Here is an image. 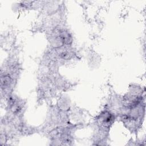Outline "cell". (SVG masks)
<instances>
[{"instance_id": "1", "label": "cell", "mask_w": 146, "mask_h": 146, "mask_svg": "<svg viewBox=\"0 0 146 146\" xmlns=\"http://www.w3.org/2000/svg\"><path fill=\"white\" fill-rule=\"evenodd\" d=\"M113 116L109 112H104L100 115V121L104 126H109L113 121Z\"/></svg>"}]
</instances>
